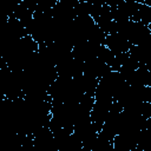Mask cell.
<instances>
[{
    "mask_svg": "<svg viewBox=\"0 0 151 151\" xmlns=\"http://www.w3.org/2000/svg\"><path fill=\"white\" fill-rule=\"evenodd\" d=\"M104 45H105L113 54L122 53V52H127L129 48L132 46V44H131L129 40H126L123 35H120V34L117 33V32L106 34Z\"/></svg>",
    "mask_w": 151,
    "mask_h": 151,
    "instance_id": "cell-1",
    "label": "cell"
},
{
    "mask_svg": "<svg viewBox=\"0 0 151 151\" xmlns=\"http://www.w3.org/2000/svg\"><path fill=\"white\" fill-rule=\"evenodd\" d=\"M58 0H37V12H45L52 8Z\"/></svg>",
    "mask_w": 151,
    "mask_h": 151,
    "instance_id": "cell-2",
    "label": "cell"
},
{
    "mask_svg": "<svg viewBox=\"0 0 151 151\" xmlns=\"http://www.w3.org/2000/svg\"><path fill=\"white\" fill-rule=\"evenodd\" d=\"M123 1H132V2H144V0H123Z\"/></svg>",
    "mask_w": 151,
    "mask_h": 151,
    "instance_id": "cell-3",
    "label": "cell"
}]
</instances>
